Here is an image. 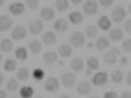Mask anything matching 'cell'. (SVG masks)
Returning <instances> with one entry per match:
<instances>
[{
    "label": "cell",
    "mask_w": 131,
    "mask_h": 98,
    "mask_svg": "<svg viewBox=\"0 0 131 98\" xmlns=\"http://www.w3.org/2000/svg\"><path fill=\"white\" fill-rule=\"evenodd\" d=\"M42 59H43V61L47 65H52V64L57 63V60H58V54L56 53V52H52V50H50V52H46L43 54V56H42Z\"/></svg>",
    "instance_id": "obj_15"
},
{
    "label": "cell",
    "mask_w": 131,
    "mask_h": 98,
    "mask_svg": "<svg viewBox=\"0 0 131 98\" xmlns=\"http://www.w3.org/2000/svg\"><path fill=\"white\" fill-rule=\"evenodd\" d=\"M87 65H88V69L92 71L99 69V59L95 58V56H90L89 59L87 60Z\"/></svg>",
    "instance_id": "obj_29"
},
{
    "label": "cell",
    "mask_w": 131,
    "mask_h": 98,
    "mask_svg": "<svg viewBox=\"0 0 131 98\" xmlns=\"http://www.w3.org/2000/svg\"><path fill=\"white\" fill-rule=\"evenodd\" d=\"M98 27L100 28L102 31H108V29L111 28V20H110L108 16L103 15L98 20Z\"/></svg>",
    "instance_id": "obj_16"
},
{
    "label": "cell",
    "mask_w": 131,
    "mask_h": 98,
    "mask_svg": "<svg viewBox=\"0 0 131 98\" xmlns=\"http://www.w3.org/2000/svg\"><path fill=\"white\" fill-rule=\"evenodd\" d=\"M13 48H14V44L11 42V39H9V38H4L0 43V49L4 53H10L13 50Z\"/></svg>",
    "instance_id": "obj_23"
},
{
    "label": "cell",
    "mask_w": 131,
    "mask_h": 98,
    "mask_svg": "<svg viewBox=\"0 0 131 98\" xmlns=\"http://www.w3.org/2000/svg\"><path fill=\"white\" fill-rule=\"evenodd\" d=\"M125 80H126V82L131 86V71H129L127 74H126V76H125Z\"/></svg>",
    "instance_id": "obj_40"
},
{
    "label": "cell",
    "mask_w": 131,
    "mask_h": 98,
    "mask_svg": "<svg viewBox=\"0 0 131 98\" xmlns=\"http://www.w3.org/2000/svg\"><path fill=\"white\" fill-rule=\"evenodd\" d=\"M17 68V63L15 59H6L5 63H4V70L7 71V72H13V71L16 70Z\"/></svg>",
    "instance_id": "obj_25"
},
{
    "label": "cell",
    "mask_w": 131,
    "mask_h": 98,
    "mask_svg": "<svg viewBox=\"0 0 131 98\" xmlns=\"http://www.w3.org/2000/svg\"><path fill=\"white\" fill-rule=\"evenodd\" d=\"M99 11V4L95 0H88L83 4V12L88 16H93Z\"/></svg>",
    "instance_id": "obj_3"
},
{
    "label": "cell",
    "mask_w": 131,
    "mask_h": 98,
    "mask_svg": "<svg viewBox=\"0 0 131 98\" xmlns=\"http://www.w3.org/2000/svg\"><path fill=\"white\" fill-rule=\"evenodd\" d=\"M82 1H83V0H71V3H72L73 5H79Z\"/></svg>",
    "instance_id": "obj_45"
},
{
    "label": "cell",
    "mask_w": 131,
    "mask_h": 98,
    "mask_svg": "<svg viewBox=\"0 0 131 98\" xmlns=\"http://www.w3.org/2000/svg\"><path fill=\"white\" fill-rule=\"evenodd\" d=\"M32 77L36 80V81H41L42 78L45 77V71L42 70V69H35L34 70V72H32Z\"/></svg>",
    "instance_id": "obj_34"
},
{
    "label": "cell",
    "mask_w": 131,
    "mask_h": 98,
    "mask_svg": "<svg viewBox=\"0 0 131 98\" xmlns=\"http://www.w3.org/2000/svg\"><path fill=\"white\" fill-rule=\"evenodd\" d=\"M59 98H69V96H68V94H61Z\"/></svg>",
    "instance_id": "obj_47"
},
{
    "label": "cell",
    "mask_w": 131,
    "mask_h": 98,
    "mask_svg": "<svg viewBox=\"0 0 131 98\" xmlns=\"http://www.w3.org/2000/svg\"><path fill=\"white\" fill-rule=\"evenodd\" d=\"M75 81H77V77L73 72H66L61 77V82L64 87H73L75 85Z\"/></svg>",
    "instance_id": "obj_8"
},
{
    "label": "cell",
    "mask_w": 131,
    "mask_h": 98,
    "mask_svg": "<svg viewBox=\"0 0 131 98\" xmlns=\"http://www.w3.org/2000/svg\"><path fill=\"white\" fill-rule=\"evenodd\" d=\"M1 61H3V55L0 54V64H1Z\"/></svg>",
    "instance_id": "obj_51"
},
{
    "label": "cell",
    "mask_w": 131,
    "mask_h": 98,
    "mask_svg": "<svg viewBox=\"0 0 131 98\" xmlns=\"http://www.w3.org/2000/svg\"><path fill=\"white\" fill-rule=\"evenodd\" d=\"M95 45H96V48L99 49V50H104V49L109 48V45H110L109 38H106V37H99L96 39Z\"/></svg>",
    "instance_id": "obj_24"
},
{
    "label": "cell",
    "mask_w": 131,
    "mask_h": 98,
    "mask_svg": "<svg viewBox=\"0 0 131 98\" xmlns=\"http://www.w3.org/2000/svg\"><path fill=\"white\" fill-rule=\"evenodd\" d=\"M98 1H99V4H100L103 7H106V9L114 4V0H98Z\"/></svg>",
    "instance_id": "obj_37"
},
{
    "label": "cell",
    "mask_w": 131,
    "mask_h": 98,
    "mask_svg": "<svg viewBox=\"0 0 131 98\" xmlns=\"http://www.w3.org/2000/svg\"><path fill=\"white\" fill-rule=\"evenodd\" d=\"M42 29H43V22L41 20H34V21L30 22L29 31L31 35H38L42 32Z\"/></svg>",
    "instance_id": "obj_9"
},
{
    "label": "cell",
    "mask_w": 131,
    "mask_h": 98,
    "mask_svg": "<svg viewBox=\"0 0 131 98\" xmlns=\"http://www.w3.org/2000/svg\"><path fill=\"white\" fill-rule=\"evenodd\" d=\"M123 49H124L125 52H127V53H131V38H127V39H125L124 42H123Z\"/></svg>",
    "instance_id": "obj_36"
},
{
    "label": "cell",
    "mask_w": 131,
    "mask_h": 98,
    "mask_svg": "<svg viewBox=\"0 0 131 98\" xmlns=\"http://www.w3.org/2000/svg\"><path fill=\"white\" fill-rule=\"evenodd\" d=\"M85 75H87V76H90V75H92V70H89V69H88L87 72H85Z\"/></svg>",
    "instance_id": "obj_46"
},
{
    "label": "cell",
    "mask_w": 131,
    "mask_h": 98,
    "mask_svg": "<svg viewBox=\"0 0 131 98\" xmlns=\"http://www.w3.org/2000/svg\"><path fill=\"white\" fill-rule=\"evenodd\" d=\"M16 76H17V78H19L20 81H26V80H29V77H30L29 69H27V68H21V69H19Z\"/></svg>",
    "instance_id": "obj_31"
},
{
    "label": "cell",
    "mask_w": 131,
    "mask_h": 98,
    "mask_svg": "<svg viewBox=\"0 0 131 98\" xmlns=\"http://www.w3.org/2000/svg\"><path fill=\"white\" fill-rule=\"evenodd\" d=\"M53 28L57 31V32H66L67 29H68V22H67V20L66 19H63V17H61V19H58L57 21L53 23Z\"/></svg>",
    "instance_id": "obj_18"
},
{
    "label": "cell",
    "mask_w": 131,
    "mask_h": 98,
    "mask_svg": "<svg viewBox=\"0 0 131 98\" xmlns=\"http://www.w3.org/2000/svg\"><path fill=\"white\" fill-rule=\"evenodd\" d=\"M110 16H111V20L114 22L120 23V22H123V20H125V17H126V11H125V9L123 6L117 5V6H115L113 10H111Z\"/></svg>",
    "instance_id": "obj_4"
},
{
    "label": "cell",
    "mask_w": 131,
    "mask_h": 98,
    "mask_svg": "<svg viewBox=\"0 0 131 98\" xmlns=\"http://www.w3.org/2000/svg\"><path fill=\"white\" fill-rule=\"evenodd\" d=\"M34 88L31 87V86H24L21 87V90H20V96L22 98H31L34 96Z\"/></svg>",
    "instance_id": "obj_28"
},
{
    "label": "cell",
    "mask_w": 131,
    "mask_h": 98,
    "mask_svg": "<svg viewBox=\"0 0 131 98\" xmlns=\"http://www.w3.org/2000/svg\"><path fill=\"white\" fill-rule=\"evenodd\" d=\"M83 68H84V61H83V59L79 58V56L74 58L72 61H71V69H72L73 71L80 72V71L83 70Z\"/></svg>",
    "instance_id": "obj_20"
},
{
    "label": "cell",
    "mask_w": 131,
    "mask_h": 98,
    "mask_svg": "<svg viewBox=\"0 0 131 98\" xmlns=\"http://www.w3.org/2000/svg\"><path fill=\"white\" fill-rule=\"evenodd\" d=\"M103 98H119V96H117L116 92L109 91V92H105V93H104Z\"/></svg>",
    "instance_id": "obj_38"
},
{
    "label": "cell",
    "mask_w": 131,
    "mask_h": 98,
    "mask_svg": "<svg viewBox=\"0 0 131 98\" xmlns=\"http://www.w3.org/2000/svg\"><path fill=\"white\" fill-rule=\"evenodd\" d=\"M26 5L31 9V10H35L40 5V0H26Z\"/></svg>",
    "instance_id": "obj_35"
},
{
    "label": "cell",
    "mask_w": 131,
    "mask_h": 98,
    "mask_svg": "<svg viewBox=\"0 0 131 98\" xmlns=\"http://www.w3.org/2000/svg\"><path fill=\"white\" fill-rule=\"evenodd\" d=\"M73 53V47L71 44H67V43H63V44H61L58 47V54L62 58H68V56H71Z\"/></svg>",
    "instance_id": "obj_14"
},
{
    "label": "cell",
    "mask_w": 131,
    "mask_h": 98,
    "mask_svg": "<svg viewBox=\"0 0 131 98\" xmlns=\"http://www.w3.org/2000/svg\"><path fill=\"white\" fill-rule=\"evenodd\" d=\"M90 98H99V97H90Z\"/></svg>",
    "instance_id": "obj_53"
},
{
    "label": "cell",
    "mask_w": 131,
    "mask_h": 98,
    "mask_svg": "<svg viewBox=\"0 0 131 98\" xmlns=\"http://www.w3.org/2000/svg\"><path fill=\"white\" fill-rule=\"evenodd\" d=\"M69 42H71V45L74 47V48H80L85 44V36L83 35L82 32H72L71 36H69Z\"/></svg>",
    "instance_id": "obj_2"
},
{
    "label": "cell",
    "mask_w": 131,
    "mask_h": 98,
    "mask_svg": "<svg viewBox=\"0 0 131 98\" xmlns=\"http://www.w3.org/2000/svg\"><path fill=\"white\" fill-rule=\"evenodd\" d=\"M40 16H41V19L45 20V21H51L53 20V17H54V10L52 9V7H43L42 10H41V12H40Z\"/></svg>",
    "instance_id": "obj_19"
},
{
    "label": "cell",
    "mask_w": 131,
    "mask_h": 98,
    "mask_svg": "<svg viewBox=\"0 0 131 98\" xmlns=\"http://www.w3.org/2000/svg\"><path fill=\"white\" fill-rule=\"evenodd\" d=\"M68 20H69L71 23H73V25H79V23H82V21H83V15H82V12H79V11H73V12L69 14Z\"/></svg>",
    "instance_id": "obj_21"
},
{
    "label": "cell",
    "mask_w": 131,
    "mask_h": 98,
    "mask_svg": "<svg viewBox=\"0 0 131 98\" xmlns=\"http://www.w3.org/2000/svg\"><path fill=\"white\" fill-rule=\"evenodd\" d=\"M124 80V72L121 70H114L111 72V81L114 84H120Z\"/></svg>",
    "instance_id": "obj_30"
},
{
    "label": "cell",
    "mask_w": 131,
    "mask_h": 98,
    "mask_svg": "<svg viewBox=\"0 0 131 98\" xmlns=\"http://www.w3.org/2000/svg\"><path fill=\"white\" fill-rule=\"evenodd\" d=\"M15 56L21 60V61H25L27 59V49L25 47H19V48L15 50Z\"/></svg>",
    "instance_id": "obj_26"
},
{
    "label": "cell",
    "mask_w": 131,
    "mask_h": 98,
    "mask_svg": "<svg viewBox=\"0 0 131 98\" xmlns=\"http://www.w3.org/2000/svg\"><path fill=\"white\" fill-rule=\"evenodd\" d=\"M129 14L131 15V4H130V5H129Z\"/></svg>",
    "instance_id": "obj_50"
},
{
    "label": "cell",
    "mask_w": 131,
    "mask_h": 98,
    "mask_svg": "<svg viewBox=\"0 0 131 98\" xmlns=\"http://www.w3.org/2000/svg\"><path fill=\"white\" fill-rule=\"evenodd\" d=\"M9 11L15 16H20L25 12V5L21 3H13L9 6Z\"/></svg>",
    "instance_id": "obj_13"
},
{
    "label": "cell",
    "mask_w": 131,
    "mask_h": 98,
    "mask_svg": "<svg viewBox=\"0 0 131 98\" xmlns=\"http://www.w3.org/2000/svg\"><path fill=\"white\" fill-rule=\"evenodd\" d=\"M124 28H125V31H126L127 33H131V20H127V21L125 22Z\"/></svg>",
    "instance_id": "obj_39"
},
{
    "label": "cell",
    "mask_w": 131,
    "mask_h": 98,
    "mask_svg": "<svg viewBox=\"0 0 131 98\" xmlns=\"http://www.w3.org/2000/svg\"><path fill=\"white\" fill-rule=\"evenodd\" d=\"M27 35V31H26V28L24 27V26H15L14 29L11 31V38L15 39V41H21L24 39L25 37Z\"/></svg>",
    "instance_id": "obj_7"
},
{
    "label": "cell",
    "mask_w": 131,
    "mask_h": 98,
    "mask_svg": "<svg viewBox=\"0 0 131 98\" xmlns=\"http://www.w3.org/2000/svg\"><path fill=\"white\" fill-rule=\"evenodd\" d=\"M109 41L113 42H120L124 38V31L121 28H113L109 32Z\"/></svg>",
    "instance_id": "obj_12"
},
{
    "label": "cell",
    "mask_w": 131,
    "mask_h": 98,
    "mask_svg": "<svg viewBox=\"0 0 131 98\" xmlns=\"http://www.w3.org/2000/svg\"><path fill=\"white\" fill-rule=\"evenodd\" d=\"M43 88L47 92H50V93H56V92L58 91V88H59L58 78H56V77H53V76L48 77V78L46 80L45 85H43Z\"/></svg>",
    "instance_id": "obj_5"
},
{
    "label": "cell",
    "mask_w": 131,
    "mask_h": 98,
    "mask_svg": "<svg viewBox=\"0 0 131 98\" xmlns=\"http://www.w3.org/2000/svg\"><path fill=\"white\" fill-rule=\"evenodd\" d=\"M36 98H43V97H41V96H37V97Z\"/></svg>",
    "instance_id": "obj_52"
},
{
    "label": "cell",
    "mask_w": 131,
    "mask_h": 98,
    "mask_svg": "<svg viewBox=\"0 0 131 98\" xmlns=\"http://www.w3.org/2000/svg\"><path fill=\"white\" fill-rule=\"evenodd\" d=\"M17 88H19V82H17V80H15V78H10V80L6 82V90H7V92L14 93V92L17 91Z\"/></svg>",
    "instance_id": "obj_32"
},
{
    "label": "cell",
    "mask_w": 131,
    "mask_h": 98,
    "mask_svg": "<svg viewBox=\"0 0 131 98\" xmlns=\"http://www.w3.org/2000/svg\"><path fill=\"white\" fill-rule=\"evenodd\" d=\"M29 49L30 52L32 53V54H38L41 50H42V43L40 42V41H31V42L29 43Z\"/></svg>",
    "instance_id": "obj_22"
},
{
    "label": "cell",
    "mask_w": 131,
    "mask_h": 98,
    "mask_svg": "<svg viewBox=\"0 0 131 98\" xmlns=\"http://www.w3.org/2000/svg\"><path fill=\"white\" fill-rule=\"evenodd\" d=\"M13 26V20L7 15H0V31L6 32Z\"/></svg>",
    "instance_id": "obj_11"
},
{
    "label": "cell",
    "mask_w": 131,
    "mask_h": 98,
    "mask_svg": "<svg viewBox=\"0 0 131 98\" xmlns=\"http://www.w3.org/2000/svg\"><path fill=\"white\" fill-rule=\"evenodd\" d=\"M87 45H88V48H93V47H94V44H93V43H88Z\"/></svg>",
    "instance_id": "obj_48"
},
{
    "label": "cell",
    "mask_w": 131,
    "mask_h": 98,
    "mask_svg": "<svg viewBox=\"0 0 131 98\" xmlns=\"http://www.w3.org/2000/svg\"><path fill=\"white\" fill-rule=\"evenodd\" d=\"M4 3H5V0H0V7L4 5Z\"/></svg>",
    "instance_id": "obj_49"
},
{
    "label": "cell",
    "mask_w": 131,
    "mask_h": 98,
    "mask_svg": "<svg viewBox=\"0 0 131 98\" xmlns=\"http://www.w3.org/2000/svg\"><path fill=\"white\" fill-rule=\"evenodd\" d=\"M120 64L121 65H126L127 64V58L126 56H120Z\"/></svg>",
    "instance_id": "obj_42"
},
{
    "label": "cell",
    "mask_w": 131,
    "mask_h": 98,
    "mask_svg": "<svg viewBox=\"0 0 131 98\" xmlns=\"http://www.w3.org/2000/svg\"><path fill=\"white\" fill-rule=\"evenodd\" d=\"M0 98H7L6 91H3V90H0Z\"/></svg>",
    "instance_id": "obj_43"
},
{
    "label": "cell",
    "mask_w": 131,
    "mask_h": 98,
    "mask_svg": "<svg viewBox=\"0 0 131 98\" xmlns=\"http://www.w3.org/2000/svg\"><path fill=\"white\" fill-rule=\"evenodd\" d=\"M85 36L89 38H94L98 36V28L94 25H88L85 27Z\"/></svg>",
    "instance_id": "obj_33"
},
{
    "label": "cell",
    "mask_w": 131,
    "mask_h": 98,
    "mask_svg": "<svg viewBox=\"0 0 131 98\" xmlns=\"http://www.w3.org/2000/svg\"><path fill=\"white\" fill-rule=\"evenodd\" d=\"M11 98H17V97H11Z\"/></svg>",
    "instance_id": "obj_54"
},
{
    "label": "cell",
    "mask_w": 131,
    "mask_h": 98,
    "mask_svg": "<svg viewBox=\"0 0 131 98\" xmlns=\"http://www.w3.org/2000/svg\"><path fill=\"white\" fill-rule=\"evenodd\" d=\"M106 81H108V74L104 72V71L95 72L92 76V84L95 85V86H103V85L106 84Z\"/></svg>",
    "instance_id": "obj_6"
},
{
    "label": "cell",
    "mask_w": 131,
    "mask_h": 98,
    "mask_svg": "<svg viewBox=\"0 0 131 98\" xmlns=\"http://www.w3.org/2000/svg\"><path fill=\"white\" fill-rule=\"evenodd\" d=\"M120 98H131V92H123Z\"/></svg>",
    "instance_id": "obj_41"
},
{
    "label": "cell",
    "mask_w": 131,
    "mask_h": 98,
    "mask_svg": "<svg viewBox=\"0 0 131 98\" xmlns=\"http://www.w3.org/2000/svg\"><path fill=\"white\" fill-rule=\"evenodd\" d=\"M42 42H43L46 45H53V44H56V42H57V36H56L54 32L48 31V32H46V33L42 36Z\"/></svg>",
    "instance_id": "obj_17"
},
{
    "label": "cell",
    "mask_w": 131,
    "mask_h": 98,
    "mask_svg": "<svg viewBox=\"0 0 131 98\" xmlns=\"http://www.w3.org/2000/svg\"><path fill=\"white\" fill-rule=\"evenodd\" d=\"M92 91V85L89 84L88 81L85 80H83V81H80L79 84L77 85V92L79 93L80 96H87Z\"/></svg>",
    "instance_id": "obj_10"
},
{
    "label": "cell",
    "mask_w": 131,
    "mask_h": 98,
    "mask_svg": "<svg viewBox=\"0 0 131 98\" xmlns=\"http://www.w3.org/2000/svg\"><path fill=\"white\" fill-rule=\"evenodd\" d=\"M56 9L59 12H64L69 9V0H57L56 1Z\"/></svg>",
    "instance_id": "obj_27"
},
{
    "label": "cell",
    "mask_w": 131,
    "mask_h": 98,
    "mask_svg": "<svg viewBox=\"0 0 131 98\" xmlns=\"http://www.w3.org/2000/svg\"><path fill=\"white\" fill-rule=\"evenodd\" d=\"M4 80H5V76H4V74H3V72H0V86L4 84Z\"/></svg>",
    "instance_id": "obj_44"
},
{
    "label": "cell",
    "mask_w": 131,
    "mask_h": 98,
    "mask_svg": "<svg viewBox=\"0 0 131 98\" xmlns=\"http://www.w3.org/2000/svg\"><path fill=\"white\" fill-rule=\"evenodd\" d=\"M121 56V52L119 48H111L109 52H105L104 55H103V59H104V63L108 64V65H114V64L117 61V58Z\"/></svg>",
    "instance_id": "obj_1"
}]
</instances>
